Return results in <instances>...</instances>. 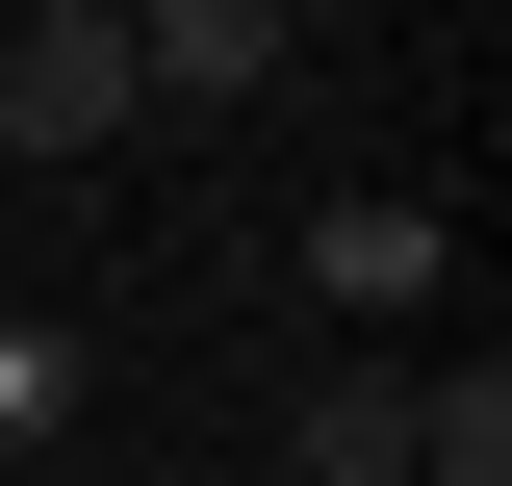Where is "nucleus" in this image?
I'll return each mask as SVG.
<instances>
[{"instance_id": "nucleus-2", "label": "nucleus", "mask_w": 512, "mask_h": 486, "mask_svg": "<svg viewBox=\"0 0 512 486\" xmlns=\"http://www.w3.org/2000/svg\"><path fill=\"white\" fill-rule=\"evenodd\" d=\"M256 77H282V0H128V103L154 128H231Z\"/></svg>"}, {"instance_id": "nucleus-3", "label": "nucleus", "mask_w": 512, "mask_h": 486, "mask_svg": "<svg viewBox=\"0 0 512 486\" xmlns=\"http://www.w3.org/2000/svg\"><path fill=\"white\" fill-rule=\"evenodd\" d=\"M0 128H26V154H103V128H154V103H128V26H26V0H0Z\"/></svg>"}, {"instance_id": "nucleus-1", "label": "nucleus", "mask_w": 512, "mask_h": 486, "mask_svg": "<svg viewBox=\"0 0 512 486\" xmlns=\"http://www.w3.org/2000/svg\"><path fill=\"white\" fill-rule=\"evenodd\" d=\"M282 282H308V307H359V333H410V307H461V231H436V205H308V256H282Z\"/></svg>"}, {"instance_id": "nucleus-7", "label": "nucleus", "mask_w": 512, "mask_h": 486, "mask_svg": "<svg viewBox=\"0 0 512 486\" xmlns=\"http://www.w3.org/2000/svg\"><path fill=\"white\" fill-rule=\"evenodd\" d=\"M26 26H128V0H26Z\"/></svg>"}, {"instance_id": "nucleus-5", "label": "nucleus", "mask_w": 512, "mask_h": 486, "mask_svg": "<svg viewBox=\"0 0 512 486\" xmlns=\"http://www.w3.org/2000/svg\"><path fill=\"white\" fill-rule=\"evenodd\" d=\"M410 486H512V359H410Z\"/></svg>"}, {"instance_id": "nucleus-6", "label": "nucleus", "mask_w": 512, "mask_h": 486, "mask_svg": "<svg viewBox=\"0 0 512 486\" xmlns=\"http://www.w3.org/2000/svg\"><path fill=\"white\" fill-rule=\"evenodd\" d=\"M52 435H77V333H26V307H0V486L52 461Z\"/></svg>"}, {"instance_id": "nucleus-4", "label": "nucleus", "mask_w": 512, "mask_h": 486, "mask_svg": "<svg viewBox=\"0 0 512 486\" xmlns=\"http://www.w3.org/2000/svg\"><path fill=\"white\" fill-rule=\"evenodd\" d=\"M282 486H410V359H333L308 435H282Z\"/></svg>"}]
</instances>
